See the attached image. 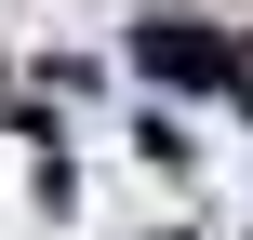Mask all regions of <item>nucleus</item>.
Here are the masks:
<instances>
[{"label": "nucleus", "instance_id": "f257e3e1", "mask_svg": "<svg viewBox=\"0 0 253 240\" xmlns=\"http://www.w3.org/2000/svg\"><path fill=\"white\" fill-rule=\"evenodd\" d=\"M147 67H160V80H227V53H213L200 27H147Z\"/></svg>", "mask_w": 253, "mask_h": 240}]
</instances>
